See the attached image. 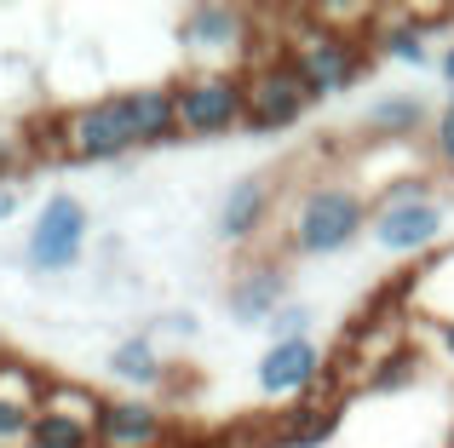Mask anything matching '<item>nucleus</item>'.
Returning <instances> with one entry per match:
<instances>
[{"label": "nucleus", "instance_id": "18", "mask_svg": "<svg viewBox=\"0 0 454 448\" xmlns=\"http://www.w3.org/2000/svg\"><path fill=\"white\" fill-rule=\"evenodd\" d=\"M426 121H432V115H426V104L414 98V92H386V98L368 104V121H363V127H368L374 138H391V144H403V138H414ZM426 133H432V127H426Z\"/></svg>", "mask_w": 454, "mask_h": 448}, {"label": "nucleus", "instance_id": "30", "mask_svg": "<svg viewBox=\"0 0 454 448\" xmlns=\"http://www.w3.org/2000/svg\"><path fill=\"white\" fill-rule=\"evenodd\" d=\"M449 104H454V92H449Z\"/></svg>", "mask_w": 454, "mask_h": 448}, {"label": "nucleus", "instance_id": "2", "mask_svg": "<svg viewBox=\"0 0 454 448\" xmlns=\"http://www.w3.org/2000/svg\"><path fill=\"white\" fill-rule=\"evenodd\" d=\"M443 224H449L443 196H437L432 179H420V173L386 184V190L374 196V207H368V236H374V247L391 253V259L432 253V247L443 242Z\"/></svg>", "mask_w": 454, "mask_h": 448}, {"label": "nucleus", "instance_id": "15", "mask_svg": "<svg viewBox=\"0 0 454 448\" xmlns=\"http://www.w3.org/2000/svg\"><path fill=\"white\" fill-rule=\"evenodd\" d=\"M368 52L374 58H391V64H432V46H426V29L414 12H380L374 18V35H368Z\"/></svg>", "mask_w": 454, "mask_h": 448}, {"label": "nucleus", "instance_id": "4", "mask_svg": "<svg viewBox=\"0 0 454 448\" xmlns=\"http://www.w3.org/2000/svg\"><path fill=\"white\" fill-rule=\"evenodd\" d=\"M368 207L374 202H368L356 184H340V179L310 184L288 213V253H300V259L345 253V247L368 230Z\"/></svg>", "mask_w": 454, "mask_h": 448}, {"label": "nucleus", "instance_id": "20", "mask_svg": "<svg viewBox=\"0 0 454 448\" xmlns=\"http://www.w3.org/2000/svg\"><path fill=\"white\" fill-rule=\"evenodd\" d=\"M420 380H426V345H420V339H409L403 351H391V357L368 374L363 391L368 397H397V391H409V385H420Z\"/></svg>", "mask_w": 454, "mask_h": 448}, {"label": "nucleus", "instance_id": "11", "mask_svg": "<svg viewBox=\"0 0 454 448\" xmlns=\"http://www.w3.org/2000/svg\"><path fill=\"white\" fill-rule=\"evenodd\" d=\"M224 305H231V322H242V328L270 322V316L288 305V270H282L277 259H254V265H242L231 276Z\"/></svg>", "mask_w": 454, "mask_h": 448}, {"label": "nucleus", "instance_id": "13", "mask_svg": "<svg viewBox=\"0 0 454 448\" xmlns=\"http://www.w3.org/2000/svg\"><path fill=\"white\" fill-rule=\"evenodd\" d=\"M270 213H277V179H270V173H247V179H236L231 190H224V202H219V236L242 247L270 224Z\"/></svg>", "mask_w": 454, "mask_h": 448}, {"label": "nucleus", "instance_id": "21", "mask_svg": "<svg viewBox=\"0 0 454 448\" xmlns=\"http://www.w3.org/2000/svg\"><path fill=\"white\" fill-rule=\"evenodd\" d=\"M29 448H98V426H81V420H69V414L41 408L35 426H29Z\"/></svg>", "mask_w": 454, "mask_h": 448}, {"label": "nucleus", "instance_id": "6", "mask_svg": "<svg viewBox=\"0 0 454 448\" xmlns=\"http://www.w3.org/2000/svg\"><path fill=\"white\" fill-rule=\"evenodd\" d=\"M173 92H178L184 138H224L242 127V110H247L242 69H184L173 81Z\"/></svg>", "mask_w": 454, "mask_h": 448}, {"label": "nucleus", "instance_id": "26", "mask_svg": "<svg viewBox=\"0 0 454 448\" xmlns=\"http://www.w3.org/2000/svg\"><path fill=\"white\" fill-rule=\"evenodd\" d=\"M426 345L454 368V322H426Z\"/></svg>", "mask_w": 454, "mask_h": 448}, {"label": "nucleus", "instance_id": "19", "mask_svg": "<svg viewBox=\"0 0 454 448\" xmlns=\"http://www.w3.org/2000/svg\"><path fill=\"white\" fill-rule=\"evenodd\" d=\"M46 391H52V374L41 368V362H29V357H0V403H12V408H29V414H41V403H46Z\"/></svg>", "mask_w": 454, "mask_h": 448}, {"label": "nucleus", "instance_id": "23", "mask_svg": "<svg viewBox=\"0 0 454 448\" xmlns=\"http://www.w3.org/2000/svg\"><path fill=\"white\" fill-rule=\"evenodd\" d=\"M29 426H35L29 408L0 403V448H29Z\"/></svg>", "mask_w": 454, "mask_h": 448}, {"label": "nucleus", "instance_id": "16", "mask_svg": "<svg viewBox=\"0 0 454 448\" xmlns=\"http://www.w3.org/2000/svg\"><path fill=\"white\" fill-rule=\"evenodd\" d=\"M110 380H121L127 397H150V391H161V380H167V357L155 351V339L133 334L110 351Z\"/></svg>", "mask_w": 454, "mask_h": 448}, {"label": "nucleus", "instance_id": "31", "mask_svg": "<svg viewBox=\"0 0 454 448\" xmlns=\"http://www.w3.org/2000/svg\"><path fill=\"white\" fill-rule=\"evenodd\" d=\"M0 357H6V351H0Z\"/></svg>", "mask_w": 454, "mask_h": 448}, {"label": "nucleus", "instance_id": "25", "mask_svg": "<svg viewBox=\"0 0 454 448\" xmlns=\"http://www.w3.org/2000/svg\"><path fill=\"white\" fill-rule=\"evenodd\" d=\"M432 156H437V161H443V167L454 173V104H449L443 115H437V121H432Z\"/></svg>", "mask_w": 454, "mask_h": 448}, {"label": "nucleus", "instance_id": "1", "mask_svg": "<svg viewBox=\"0 0 454 448\" xmlns=\"http://www.w3.org/2000/svg\"><path fill=\"white\" fill-rule=\"evenodd\" d=\"M41 150L58 161H121L138 150L133 104L127 92H104V98L69 104L64 115H52L41 133Z\"/></svg>", "mask_w": 454, "mask_h": 448}, {"label": "nucleus", "instance_id": "12", "mask_svg": "<svg viewBox=\"0 0 454 448\" xmlns=\"http://www.w3.org/2000/svg\"><path fill=\"white\" fill-rule=\"evenodd\" d=\"M340 420H345V397H340V391L300 397V403H288V408L277 414L270 443H277V448H328L333 431H340Z\"/></svg>", "mask_w": 454, "mask_h": 448}, {"label": "nucleus", "instance_id": "14", "mask_svg": "<svg viewBox=\"0 0 454 448\" xmlns=\"http://www.w3.org/2000/svg\"><path fill=\"white\" fill-rule=\"evenodd\" d=\"M127 104H133L138 150H161V144H178V138H184L173 81H138V87H127Z\"/></svg>", "mask_w": 454, "mask_h": 448}, {"label": "nucleus", "instance_id": "27", "mask_svg": "<svg viewBox=\"0 0 454 448\" xmlns=\"http://www.w3.org/2000/svg\"><path fill=\"white\" fill-rule=\"evenodd\" d=\"M18 213V184H0V224Z\"/></svg>", "mask_w": 454, "mask_h": 448}, {"label": "nucleus", "instance_id": "28", "mask_svg": "<svg viewBox=\"0 0 454 448\" xmlns=\"http://www.w3.org/2000/svg\"><path fill=\"white\" fill-rule=\"evenodd\" d=\"M437 75L449 81V92H454V41L443 46V52H437Z\"/></svg>", "mask_w": 454, "mask_h": 448}, {"label": "nucleus", "instance_id": "10", "mask_svg": "<svg viewBox=\"0 0 454 448\" xmlns=\"http://www.w3.org/2000/svg\"><path fill=\"white\" fill-rule=\"evenodd\" d=\"M167 437H173V426L155 397H104L98 448H167Z\"/></svg>", "mask_w": 454, "mask_h": 448}, {"label": "nucleus", "instance_id": "5", "mask_svg": "<svg viewBox=\"0 0 454 448\" xmlns=\"http://www.w3.org/2000/svg\"><path fill=\"white\" fill-rule=\"evenodd\" d=\"M178 52L196 69H247L259 52L254 18L242 6H184L178 12Z\"/></svg>", "mask_w": 454, "mask_h": 448}, {"label": "nucleus", "instance_id": "9", "mask_svg": "<svg viewBox=\"0 0 454 448\" xmlns=\"http://www.w3.org/2000/svg\"><path fill=\"white\" fill-rule=\"evenodd\" d=\"M328 351L317 345V339H277V345L259 357V368H254V380H259V391L265 397H317V385H328L333 380V368H328Z\"/></svg>", "mask_w": 454, "mask_h": 448}, {"label": "nucleus", "instance_id": "29", "mask_svg": "<svg viewBox=\"0 0 454 448\" xmlns=\"http://www.w3.org/2000/svg\"><path fill=\"white\" fill-rule=\"evenodd\" d=\"M443 448H454V426H449V443H443Z\"/></svg>", "mask_w": 454, "mask_h": 448}, {"label": "nucleus", "instance_id": "8", "mask_svg": "<svg viewBox=\"0 0 454 448\" xmlns=\"http://www.w3.org/2000/svg\"><path fill=\"white\" fill-rule=\"evenodd\" d=\"M87 202L69 190L46 196L41 213L29 224V242H23V259H29V270H41V276H64V270L81 265V247H87Z\"/></svg>", "mask_w": 454, "mask_h": 448}, {"label": "nucleus", "instance_id": "22", "mask_svg": "<svg viewBox=\"0 0 454 448\" xmlns=\"http://www.w3.org/2000/svg\"><path fill=\"white\" fill-rule=\"evenodd\" d=\"M41 408H52V414H69V420H81V426H98L104 397L92 391V385H81V380H58V374H52V391H46Z\"/></svg>", "mask_w": 454, "mask_h": 448}, {"label": "nucleus", "instance_id": "24", "mask_svg": "<svg viewBox=\"0 0 454 448\" xmlns=\"http://www.w3.org/2000/svg\"><path fill=\"white\" fill-rule=\"evenodd\" d=\"M305 328H310V311H305V305H282V311L277 316H270V345H277V339H310L305 334Z\"/></svg>", "mask_w": 454, "mask_h": 448}, {"label": "nucleus", "instance_id": "3", "mask_svg": "<svg viewBox=\"0 0 454 448\" xmlns=\"http://www.w3.org/2000/svg\"><path fill=\"white\" fill-rule=\"evenodd\" d=\"M277 52H282V64H288L294 75L305 81V92H310L317 104L351 92L356 81H368V58H374V52H368V41L328 29V23H317L310 12H305V23L277 46Z\"/></svg>", "mask_w": 454, "mask_h": 448}, {"label": "nucleus", "instance_id": "17", "mask_svg": "<svg viewBox=\"0 0 454 448\" xmlns=\"http://www.w3.org/2000/svg\"><path fill=\"white\" fill-rule=\"evenodd\" d=\"M409 311H420V322H454V253H437L420 276H409Z\"/></svg>", "mask_w": 454, "mask_h": 448}, {"label": "nucleus", "instance_id": "7", "mask_svg": "<svg viewBox=\"0 0 454 448\" xmlns=\"http://www.w3.org/2000/svg\"><path fill=\"white\" fill-rule=\"evenodd\" d=\"M242 92H247V110H242L247 133H288V127H300L310 115V104H317L305 92V81L282 64V52L254 58V64L242 69Z\"/></svg>", "mask_w": 454, "mask_h": 448}]
</instances>
